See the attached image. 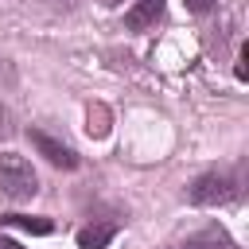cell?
<instances>
[{"mask_svg":"<svg viewBox=\"0 0 249 249\" xmlns=\"http://www.w3.org/2000/svg\"><path fill=\"white\" fill-rule=\"evenodd\" d=\"M0 191H4L8 198H16V202L35 198V195H39V175H35V167H31L23 156L4 152V156H0Z\"/></svg>","mask_w":249,"mask_h":249,"instance_id":"6da1fadb","label":"cell"},{"mask_svg":"<svg viewBox=\"0 0 249 249\" xmlns=\"http://www.w3.org/2000/svg\"><path fill=\"white\" fill-rule=\"evenodd\" d=\"M187 198L195 206H226L237 198V179L230 171H202L191 187H187Z\"/></svg>","mask_w":249,"mask_h":249,"instance_id":"7a4b0ae2","label":"cell"},{"mask_svg":"<svg viewBox=\"0 0 249 249\" xmlns=\"http://www.w3.org/2000/svg\"><path fill=\"white\" fill-rule=\"evenodd\" d=\"M27 136H31V144L39 148V156H43L47 163H54V167H66V171H74V167H78V152H74L70 144L54 140L51 132H39V128H31Z\"/></svg>","mask_w":249,"mask_h":249,"instance_id":"3957f363","label":"cell"},{"mask_svg":"<svg viewBox=\"0 0 249 249\" xmlns=\"http://www.w3.org/2000/svg\"><path fill=\"white\" fill-rule=\"evenodd\" d=\"M183 249H237V241L230 237V230H226V226L210 222V226L195 230V233L187 237V245H183Z\"/></svg>","mask_w":249,"mask_h":249,"instance_id":"277c9868","label":"cell"},{"mask_svg":"<svg viewBox=\"0 0 249 249\" xmlns=\"http://www.w3.org/2000/svg\"><path fill=\"white\" fill-rule=\"evenodd\" d=\"M163 8H167V0H136V4L128 8V16H124V27H128V31L156 27V19L163 16Z\"/></svg>","mask_w":249,"mask_h":249,"instance_id":"5b68a950","label":"cell"},{"mask_svg":"<svg viewBox=\"0 0 249 249\" xmlns=\"http://www.w3.org/2000/svg\"><path fill=\"white\" fill-rule=\"evenodd\" d=\"M113 237H117L113 222H89V226L78 230V249H105Z\"/></svg>","mask_w":249,"mask_h":249,"instance_id":"8992f818","label":"cell"},{"mask_svg":"<svg viewBox=\"0 0 249 249\" xmlns=\"http://www.w3.org/2000/svg\"><path fill=\"white\" fill-rule=\"evenodd\" d=\"M0 226H12V230H23V233H54V222L51 218H39V214H0Z\"/></svg>","mask_w":249,"mask_h":249,"instance_id":"52a82bcc","label":"cell"},{"mask_svg":"<svg viewBox=\"0 0 249 249\" xmlns=\"http://www.w3.org/2000/svg\"><path fill=\"white\" fill-rule=\"evenodd\" d=\"M86 117H89V124H86L89 136H105V132H109V109H105V105H89Z\"/></svg>","mask_w":249,"mask_h":249,"instance_id":"ba28073f","label":"cell"},{"mask_svg":"<svg viewBox=\"0 0 249 249\" xmlns=\"http://www.w3.org/2000/svg\"><path fill=\"white\" fill-rule=\"evenodd\" d=\"M183 4H187L191 12H210V8L218 4V0H183Z\"/></svg>","mask_w":249,"mask_h":249,"instance_id":"9c48e42d","label":"cell"},{"mask_svg":"<svg viewBox=\"0 0 249 249\" xmlns=\"http://www.w3.org/2000/svg\"><path fill=\"white\" fill-rule=\"evenodd\" d=\"M4 132H8V109L0 105V136H4Z\"/></svg>","mask_w":249,"mask_h":249,"instance_id":"30bf717a","label":"cell"},{"mask_svg":"<svg viewBox=\"0 0 249 249\" xmlns=\"http://www.w3.org/2000/svg\"><path fill=\"white\" fill-rule=\"evenodd\" d=\"M0 249H23L19 241H12V237H0Z\"/></svg>","mask_w":249,"mask_h":249,"instance_id":"8fae6325","label":"cell"},{"mask_svg":"<svg viewBox=\"0 0 249 249\" xmlns=\"http://www.w3.org/2000/svg\"><path fill=\"white\" fill-rule=\"evenodd\" d=\"M101 4H109V8H117V4H121V0H101Z\"/></svg>","mask_w":249,"mask_h":249,"instance_id":"7c38bea8","label":"cell"}]
</instances>
